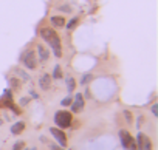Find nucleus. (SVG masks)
Wrapping results in <instances>:
<instances>
[{"mask_svg":"<svg viewBox=\"0 0 158 150\" xmlns=\"http://www.w3.org/2000/svg\"><path fill=\"white\" fill-rule=\"evenodd\" d=\"M40 37L51 47L53 53L56 57H60L62 56V47H60V39L57 36V33L51 28H42L40 30Z\"/></svg>","mask_w":158,"mask_h":150,"instance_id":"f257e3e1","label":"nucleus"},{"mask_svg":"<svg viewBox=\"0 0 158 150\" xmlns=\"http://www.w3.org/2000/svg\"><path fill=\"white\" fill-rule=\"evenodd\" d=\"M71 121H73V116L70 111H65V110H59L56 115H54V122L57 125V128H67L71 125Z\"/></svg>","mask_w":158,"mask_h":150,"instance_id":"f03ea898","label":"nucleus"},{"mask_svg":"<svg viewBox=\"0 0 158 150\" xmlns=\"http://www.w3.org/2000/svg\"><path fill=\"white\" fill-rule=\"evenodd\" d=\"M119 141H121V145L126 148V150H136V142L133 141V136L127 132V130H119Z\"/></svg>","mask_w":158,"mask_h":150,"instance_id":"7ed1b4c3","label":"nucleus"},{"mask_svg":"<svg viewBox=\"0 0 158 150\" xmlns=\"http://www.w3.org/2000/svg\"><path fill=\"white\" fill-rule=\"evenodd\" d=\"M22 62H23V65H25L27 68L34 70V68H36V65H37L36 53H34L33 50H27V51H25V54L22 56Z\"/></svg>","mask_w":158,"mask_h":150,"instance_id":"20e7f679","label":"nucleus"},{"mask_svg":"<svg viewBox=\"0 0 158 150\" xmlns=\"http://www.w3.org/2000/svg\"><path fill=\"white\" fill-rule=\"evenodd\" d=\"M136 148L138 150H152V142H150L149 136H146L144 133H138L136 135Z\"/></svg>","mask_w":158,"mask_h":150,"instance_id":"39448f33","label":"nucleus"},{"mask_svg":"<svg viewBox=\"0 0 158 150\" xmlns=\"http://www.w3.org/2000/svg\"><path fill=\"white\" fill-rule=\"evenodd\" d=\"M50 133L53 135V138L59 142L60 147H67V136L65 133L62 132V128H57V127H51L50 128Z\"/></svg>","mask_w":158,"mask_h":150,"instance_id":"423d86ee","label":"nucleus"},{"mask_svg":"<svg viewBox=\"0 0 158 150\" xmlns=\"http://www.w3.org/2000/svg\"><path fill=\"white\" fill-rule=\"evenodd\" d=\"M84 96L81 95V93H77L76 96H74V99L71 101V111L73 113H77V111H81L82 108H84Z\"/></svg>","mask_w":158,"mask_h":150,"instance_id":"0eeeda50","label":"nucleus"},{"mask_svg":"<svg viewBox=\"0 0 158 150\" xmlns=\"http://www.w3.org/2000/svg\"><path fill=\"white\" fill-rule=\"evenodd\" d=\"M39 87L42 90H48L51 87V76L50 74H42L40 79H39Z\"/></svg>","mask_w":158,"mask_h":150,"instance_id":"6e6552de","label":"nucleus"},{"mask_svg":"<svg viewBox=\"0 0 158 150\" xmlns=\"http://www.w3.org/2000/svg\"><path fill=\"white\" fill-rule=\"evenodd\" d=\"M50 22H51V25H53L54 28H64V26H65V20H64V17H60V16L51 17Z\"/></svg>","mask_w":158,"mask_h":150,"instance_id":"1a4fd4ad","label":"nucleus"},{"mask_svg":"<svg viewBox=\"0 0 158 150\" xmlns=\"http://www.w3.org/2000/svg\"><path fill=\"white\" fill-rule=\"evenodd\" d=\"M23 130H25V122H23V121H19V122H16V124L11 127V133H13V135H20Z\"/></svg>","mask_w":158,"mask_h":150,"instance_id":"9d476101","label":"nucleus"},{"mask_svg":"<svg viewBox=\"0 0 158 150\" xmlns=\"http://www.w3.org/2000/svg\"><path fill=\"white\" fill-rule=\"evenodd\" d=\"M37 53H39V59H40V62H45L47 59H48V51L42 47V45H37Z\"/></svg>","mask_w":158,"mask_h":150,"instance_id":"9b49d317","label":"nucleus"},{"mask_svg":"<svg viewBox=\"0 0 158 150\" xmlns=\"http://www.w3.org/2000/svg\"><path fill=\"white\" fill-rule=\"evenodd\" d=\"M76 88V81L73 78H67V90L68 91H73Z\"/></svg>","mask_w":158,"mask_h":150,"instance_id":"f8f14e48","label":"nucleus"},{"mask_svg":"<svg viewBox=\"0 0 158 150\" xmlns=\"http://www.w3.org/2000/svg\"><path fill=\"white\" fill-rule=\"evenodd\" d=\"M51 78H54V79H60V78H62V70H60L59 65L54 67V71H53V76H51Z\"/></svg>","mask_w":158,"mask_h":150,"instance_id":"ddd939ff","label":"nucleus"},{"mask_svg":"<svg viewBox=\"0 0 158 150\" xmlns=\"http://www.w3.org/2000/svg\"><path fill=\"white\" fill-rule=\"evenodd\" d=\"M14 71H16V73H17V74H19V76H20V78H22V79H23V81H28V79H30V78H28V74H27V73H25V71H22V70H20V68H16V70H14Z\"/></svg>","mask_w":158,"mask_h":150,"instance_id":"4468645a","label":"nucleus"},{"mask_svg":"<svg viewBox=\"0 0 158 150\" xmlns=\"http://www.w3.org/2000/svg\"><path fill=\"white\" fill-rule=\"evenodd\" d=\"M92 79H93L92 74H85V76H82V79H81V84H82V85H87Z\"/></svg>","mask_w":158,"mask_h":150,"instance_id":"2eb2a0df","label":"nucleus"},{"mask_svg":"<svg viewBox=\"0 0 158 150\" xmlns=\"http://www.w3.org/2000/svg\"><path fill=\"white\" fill-rule=\"evenodd\" d=\"M23 147H25V142H23V141H17V142L13 145V148H11V150H22Z\"/></svg>","mask_w":158,"mask_h":150,"instance_id":"dca6fc26","label":"nucleus"},{"mask_svg":"<svg viewBox=\"0 0 158 150\" xmlns=\"http://www.w3.org/2000/svg\"><path fill=\"white\" fill-rule=\"evenodd\" d=\"M76 23H77V17H74L73 20H70V22H68V26H67V28H68V30H73V28L76 26Z\"/></svg>","mask_w":158,"mask_h":150,"instance_id":"f3484780","label":"nucleus"},{"mask_svg":"<svg viewBox=\"0 0 158 150\" xmlns=\"http://www.w3.org/2000/svg\"><path fill=\"white\" fill-rule=\"evenodd\" d=\"M71 101H73V99L68 96V98H65V99L62 101V105H64V107H67V105H71Z\"/></svg>","mask_w":158,"mask_h":150,"instance_id":"a211bd4d","label":"nucleus"},{"mask_svg":"<svg viewBox=\"0 0 158 150\" xmlns=\"http://www.w3.org/2000/svg\"><path fill=\"white\" fill-rule=\"evenodd\" d=\"M152 113H153L155 116H158V104H153V105H152Z\"/></svg>","mask_w":158,"mask_h":150,"instance_id":"6ab92c4d","label":"nucleus"},{"mask_svg":"<svg viewBox=\"0 0 158 150\" xmlns=\"http://www.w3.org/2000/svg\"><path fill=\"white\" fill-rule=\"evenodd\" d=\"M124 116H126V119H127V122L130 124V122H132V116H130V111H127V110H126V111H124Z\"/></svg>","mask_w":158,"mask_h":150,"instance_id":"aec40b11","label":"nucleus"},{"mask_svg":"<svg viewBox=\"0 0 158 150\" xmlns=\"http://www.w3.org/2000/svg\"><path fill=\"white\" fill-rule=\"evenodd\" d=\"M11 85H13V87H19V85H20V82H19L17 79H11Z\"/></svg>","mask_w":158,"mask_h":150,"instance_id":"412c9836","label":"nucleus"},{"mask_svg":"<svg viewBox=\"0 0 158 150\" xmlns=\"http://www.w3.org/2000/svg\"><path fill=\"white\" fill-rule=\"evenodd\" d=\"M20 104H22V105H27V104H28V99H27V98L20 99Z\"/></svg>","mask_w":158,"mask_h":150,"instance_id":"4be33fe9","label":"nucleus"},{"mask_svg":"<svg viewBox=\"0 0 158 150\" xmlns=\"http://www.w3.org/2000/svg\"><path fill=\"white\" fill-rule=\"evenodd\" d=\"M59 10H62V11H71V8H68V6H60Z\"/></svg>","mask_w":158,"mask_h":150,"instance_id":"5701e85b","label":"nucleus"},{"mask_svg":"<svg viewBox=\"0 0 158 150\" xmlns=\"http://www.w3.org/2000/svg\"><path fill=\"white\" fill-rule=\"evenodd\" d=\"M51 150H62V147H59V145H51Z\"/></svg>","mask_w":158,"mask_h":150,"instance_id":"b1692460","label":"nucleus"},{"mask_svg":"<svg viewBox=\"0 0 158 150\" xmlns=\"http://www.w3.org/2000/svg\"><path fill=\"white\" fill-rule=\"evenodd\" d=\"M141 122H143V116H139V118H138V122H136L138 125H136V127H139V125H141Z\"/></svg>","mask_w":158,"mask_h":150,"instance_id":"393cba45","label":"nucleus"},{"mask_svg":"<svg viewBox=\"0 0 158 150\" xmlns=\"http://www.w3.org/2000/svg\"><path fill=\"white\" fill-rule=\"evenodd\" d=\"M30 150H36V148H30Z\"/></svg>","mask_w":158,"mask_h":150,"instance_id":"a878e982","label":"nucleus"},{"mask_svg":"<svg viewBox=\"0 0 158 150\" xmlns=\"http://www.w3.org/2000/svg\"><path fill=\"white\" fill-rule=\"evenodd\" d=\"M22 150H23V148H22Z\"/></svg>","mask_w":158,"mask_h":150,"instance_id":"bb28decb","label":"nucleus"}]
</instances>
